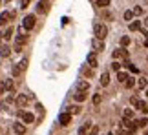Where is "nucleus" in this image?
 Returning a JSON list of instances; mask_svg holds the SVG:
<instances>
[{
    "label": "nucleus",
    "mask_w": 148,
    "mask_h": 135,
    "mask_svg": "<svg viewBox=\"0 0 148 135\" xmlns=\"http://www.w3.org/2000/svg\"><path fill=\"white\" fill-rule=\"evenodd\" d=\"M95 35H97V38L104 40L106 35H108V27L104 24H95Z\"/></svg>",
    "instance_id": "f257e3e1"
},
{
    "label": "nucleus",
    "mask_w": 148,
    "mask_h": 135,
    "mask_svg": "<svg viewBox=\"0 0 148 135\" xmlns=\"http://www.w3.org/2000/svg\"><path fill=\"white\" fill-rule=\"evenodd\" d=\"M18 117L26 122V124H31V122H35V115L29 113V111H22V110H20V111H18Z\"/></svg>",
    "instance_id": "f03ea898"
},
{
    "label": "nucleus",
    "mask_w": 148,
    "mask_h": 135,
    "mask_svg": "<svg viewBox=\"0 0 148 135\" xmlns=\"http://www.w3.org/2000/svg\"><path fill=\"white\" fill-rule=\"evenodd\" d=\"M22 27H24V29H33V27H35V16L33 15H27L26 18H24V22H22Z\"/></svg>",
    "instance_id": "7ed1b4c3"
},
{
    "label": "nucleus",
    "mask_w": 148,
    "mask_h": 135,
    "mask_svg": "<svg viewBox=\"0 0 148 135\" xmlns=\"http://www.w3.org/2000/svg\"><path fill=\"white\" fill-rule=\"evenodd\" d=\"M29 99H31V97H27V95H18V97L15 99V102H16V106H18V108H26L27 102H29Z\"/></svg>",
    "instance_id": "20e7f679"
},
{
    "label": "nucleus",
    "mask_w": 148,
    "mask_h": 135,
    "mask_svg": "<svg viewBox=\"0 0 148 135\" xmlns=\"http://www.w3.org/2000/svg\"><path fill=\"white\" fill-rule=\"evenodd\" d=\"M59 122L62 126H68L71 122V113H68V111H64V113H60L59 115Z\"/></svg>",
    "instance_id": "39448f33"
},
{
    "label": "nucleus",
    "mask_w": 148,
    "mask_h": 135,
    "mask_svg": "<svg viewBox=\"0 0 148 135\" xmlns=\"http://www.w3.org/2000/svg\"><path fill=\"white\" fill-rule=\"evenodd\" d=\"M37 11L38 13H48L49 11V2L48 0H40V2L37 4Z\"/></svg>",
    "instance_id": "423d86ee"
},
{
    "label": "nucleus",
    "mask_w": 148,
    "mask_h": 135,
    "mask_svg": "<svg viewBox=\"0 0 148 135\" xmlns=\"http://www.w3.org/2000/svg\"><path fill=\"white\" fill-rule=\"evenodd\" d=\"M86 62H88V66L90 68H97V55H95V53H90L88 55V57H86Z\"/></svg>",
    "instance_id": "0eeeda50"
},
{
    "label": "nucleus",
    "mask_w": 148,
    "mask_h": 135,
    "mask_svg": "<svg viewBox=\"0 0 148 135\" xmlns=\"http://www.w3.org/2000/svg\"><path fill=\"white\" fill-rule=\"evenodd\" d=\"M90 130H92V122H84V124L81 126V128H79V135H88L90 133Z\"/></svg>",
    "instance_id": "6e6552de"
},
{
    "label": "nucleus",
    "mask_w": 148,
    "mask_h": 135,
    "mask_svg": "<svg viewBox=\"0 0 148 135\" xmlns=\"http://www.w3.org/2000/svg\"><path fill=\"white\" fill-rule=\"evenodd\" d=\"M73 99H75L77 102H84V100L88 99V93L86 91H79V89H77V93L73 95Z\"/></svg>",
    "instance_id": "1a4fd4ad"
},
{
    "label": "nucleus",
    "mask_w": 148,
    "mask_h": 135,
    "mask_svg": "<svg viewBox=\"0 0 148 135\" xmlns=\"http://www.w3.org/2000/svg\"><path fill=\"white\" fill-rule=\"evenodd\" d=\"M13 130H15V133L24 135V133H26V126L22 124V122H15V124H13Z\"/></svg>",
    "instance_id": "9d476101"
},
{
    "label": "nucleus",
    "mask_w": 148,
    "mask_h": 135,
    "mask_svg": "<svg viewBox=\"0 0 148 135\" xmlns=\"http://www.w3.org/2000/svg\"><path fill=\"white\" fill-rule=\"evenodd\" d=\"M9 18H11L9 11H2V13H0V26H5L9 22Z\"/></svg>",
    "instance_id": "9b49d317"
},
{
    "label": "nucleus",
    "mask_w": 148,
    "mask_h": 135,
    "mask_svg": "<svg viewBox=\"0 0 148 135\" xmlns=\"http://www.w3.org/2000/svg\"><path fill=\"white\" fill-rule=\"evenodd\" d=\"M2 86H4V89H5V91H13V88H15V82H13V78H5Z\"/></svg>",
    "instance_id": "f8f14e48"
},
{
    "label": "nucleus",
    "mask_w": 148,
    "mask_h": 135,
    "mask_svg": "<svg viewBox=\"0 0 148 135\" xmlns=\"http://www.w3.org/2000/svg\"><path fill=\"white\" fill-rule=\"evenodd\" d=\"M112 57H113V59H121V57L126 59V57H128V51H126V49H115V51L112 53Z\"/></svg>",
    "instance_id": "ddd939ff"
},
{
    "label": "nucleus",
    "mask_w": 148,
    "mask_h": 135,
    "mask_svg": "<svg viewBox=\"0 0 148 135\" xmlns=\"http://www.w3.org/2000/svg\"><path fill=\"white\" fill-rule=\"evenodd\" d=\"M108 84H110V73L104 71L101 75V86H108Z\"/></svg>",
    "instance_id": "4468645a"
},
{
    "label": "nucleus",
    "mask_w": 148,
    "mask_h": 135,
    "mask_svg": "<svg viewBox=\"0 0 148 135\" xmlns=\"http://www.w3.org/2000/svg\"><path fill=\"white\" fill-rule=\"evenodd\" d=\"M77 89H79V91H88V89H90V84L86 80H81V82L77 84Z\"/></svg>",
    "instance_id": "2eb2a0df"
},
{
    "label": "nucleus",
    "mask_w": 148,
    "mask_h": 135,
    "mask_svg": "<svg viewBox=\"0 0 148 135\" xmlns=\"http://www.w3.org/2000/svg\"><path fill=\"white\" fill-rule=\"evenodd\" d=\"M93 48L97 49V51H102V49H104V42H102L101 38H95V40H93Z\"/></svg>",
    "instance_id": "dca6fc26"
},
{
    "label": "nucleus",
    "mask_w": 148,
    "mask_h": 135,
    "mask_svg": "<svg viewBox=\"0 0 148 135\" xmlns=\"http://www.w3.org/2000/svg\"><path fill=\"white\" fill-rule=\"evenodd\" d=\"M137 29H141V20L130 22V31H137Z\"/></svg>",
    "instance_id": "f3484780"
},
{
    "label": "nucleus",
    "mask_w": 148,
    "mask_h": 135,
    "mask_svg": "<svg viewBox=\"0 0 148 135\" xmlns=\"http://www.w3.org/2000/svg\"><path fill=\"white\" fill-rule=\"evenodd\" d=\"M9 53H11L9 46H2V48H0V55H2L4 59H8V57H9Z\"/></svg>",
    "instance_id": "a211bd4d"
},
{
    "label": "nucleus",
    "mask_w": 148,
    "mask_h": 135,
    "mask_svg": "<svg viewBox=\"0 0 148 135\" xmlns=\"http://www.w3.org/2000/svg\"><path fill=\"white\" fill-rule=\"evenodd\" d=\"M146 86H148L146 78H143V77H141L139 80H137V88H139V89H146Z\"/></svg>",
    "instance_id": "6ab92c4d"
},
{
    "label": "nucleus",
    "mask_w": 148,
    "mask_h": 135,
    "mask_svg": "<svg viewBox=\"0 0 148 135\" xmlns=\"http://www.w3.org/2000/svg\"><path fill=\"white\" fill-rule=\"evenodd\" d=\"M123 117H124V119H134V110L126 108V110L123 111Z\"/></svg>",
    "instance_id": "aec40b11"
},
{
    "label": "nucleus",
    "mask_w": 148,
    "mask_h": 135,
    "mask_svg": "<svg viewBox=\"0 0 148 135\" xmlns=\"http://www.w3.org/2000/svg\"><path fill=\"white\" fill-rule=\"evenodd\" d=\"M11 73H13V77H18L20 73H22V68H20L18 64H15V66H13V70H11Z\"/></svg>",
    "instance_id": "412c9836"
},
{
    "label": "nucleus",
    "mask_w": 148,
    "mask_h": 135,
    "mask_svg": "<svg viewBox=\"0 0 148 135\" xmlns=\"http://www.w3.org/2000/svg\"><path fill=\"white\" fill-rule=\"evenodd\" d=\"M124 84H126V88H134V86H135V78L128 75V78L124 80Z\"/></svg>",
    "instance_id": "4be33fe9"
},
{
    "label": "nucleus",
    "mask_w": 148,
    "mask_h": 135,
    "mask_svg": "<svg viewBox=\"0 0 148 135\" xmlns=\"http://www.w3.org/2000/svg\"><path fill=\"white\" fill-rule=\"evenodd\" d=\"M146 122H148V121H146V119H145V117H143V119H139V121H135V122H134V124H135V128H145V126H146Z\"/></svg>",
    "instance_id": "5701e85b"
},
{
    "label": "nucleus",
    "mask_w": 148,
    "mask_h": 135,
    "mask_svg": "<svg viewBox=\"0 0 148 135\" xmlns=\"http://www.w3.org/2000/svg\"><path fill=\"white\" fill-rule=\"evenodd\" d=\"M2 37L5 38V40H9V38L13 37V27H8V29L4 31V35H2Z\"/></svg>",
    "instance_id": "b1692460"
},
{
    "label": "nucleus",
    "mask_w": 148,
    "mask_h": 135,
    "mask_svg": "<svg viewBox=\"0 0 148 135\" xmlns=\"http://www.w3.org/2000/svg\"><path fill=\"white\" fill-rule=\"evenodd\" d=\"M126 78H128V75H126L124 71H117V80H119V82H124Z\"/></svg>",
    "instance_id": "393cba45"
},
{
    "label": "nucleus",
    "mask_w": 148,
    "mask_h": 135,
    "mask_svg": "<svg viewBox=\"0 0 148 135\" xmlns=\"http://www.w3.org/2000/svg\"><path fill=\"white\" fill-rule=\"evenodd\" d=\"M79 111H81L79 106H70V108H68V113H71V115H77Z\"/></svg>",
    "instance_id": "a878e982"
},
{
    "label": "nucleus",
    "mask_w": 148,
    "mask_h": 135,
    "mask_svg": "<svg viewBox=\"0 0 148 135\" xmlns=\"http://www.w3.org/2000/svg\"><path fill=\"white\" fill-rule=\"evenodd\" d=\"M123 16H124V20H128V22H130V20L134 18V11H130V9H128V11H124V15H123Z\"/></svg>",
    "instance_id": "bb28decb"
},
{
    "label": "nucleus",
    "mask_w": 148,
    "mask_h": 135,
    "mask_svg": "<svg viewBox=\"0 0 148 135\" xmlns=\"http://www.w3.org/2000/svg\"><path fill=\"white\" fill-rule=\"evenodd\" d=\"M97 5L99 7H106V5H110V0H97Z\"/></svg>",
    "instance_id": "cd10ccee"
},
{
    "label": "nucleus",
    "mask_w": 148,
    "mask_h": 135,
    "mask_svg": "<svg viewBox=\"0 0 148 135\" xmlns=\"http://www.w3.org/2000/svg\"><path fill=\"white\" fill-rule=\"evenodd\" d=\"M128 44H130V37H121V46L126 48Z\"/></svg>",
    "instance_id": "c85d7f7f"
},
{
    "label": "nucleus",
    "mask_w": 148,
    "mask_h": 135,
    "mask_svg": "<svg viewBox=\"0 0 148 135\" xmlns=\"http://www.w3.org/2000/svg\"><path fill=\"white\" fill-rule=\"evenodd\" d=\"M132 11H134V15H143V7H141V5H135Z\"/></svg>",
    "instance_id": "c756f323"
},
{
    "label": "nucleus",
    "mask_w": 148,
    "mask_h": 135,
    "mask_svg": "<svg viewBox=\"0 0 148 135\" xmlns=\"http://www.w3.org/2000/svg\"><path fill=\"white\" fill-rule=\"evenodd\" d=\"M130 102H132L134 106H137V108H139V104H141V100H139V97H132V99H130Z\"/></svg>",
    "instance_id": "7c9ffc66"
},
{
    "label": "nucleus",
    "mask_w": 148,
    "mask_h": 135,
    "mask_svg": "<svg viewBox=\"0 0 148 135\" xmlns=\"http://www.w3.org/2000/svg\"><path fill=\"white\" fill-rule=\"evenodd\" d=\"M82 73H84V75H86V77H92V75H93L90 68H82Z\"/></svg>",
    "instance_id": "2f4dec72"
},
{
    "label": "nucleus",
    "mask_w": 148,
    "mask_h": 135,
    "mask_svg": "<svg viewBox=\"0 0 148 135\" xmlns=\"http://www.w3.org/2000/svg\"><path fill=\"white\" fill-rule=\"evenodd\" d=\"M112 70L113 71H121V64H119V62H113L112 64Z\"/></svg>",
    "instance_id": "473e14b6"
},
{
    "label": "nucleus",
    "mask_w": 148,
    "mask_h": 135,
    "mask_svg": "<svg viewBox=\"0 0 148 135\" xmlns=\"http://www.w3.org/2000/svg\"><path fill=\"white\" fill-rule=\"evenodd\" d=\"M18 66L22 68V71H24L26 68H27V60H26V59H24V60H20V62H18Z\"/></svg>",
    "instance_id": "72a5a7b5"
},
{
    "label": "nucleus",
    "mask_w": 148,
    "mask_h": 135,
    "mask_svg": "<svg viewBox=\"0 0 148 135\" xmlns=\"http://www.w3.org/2000/svg\"><path fill=\"white\" fill-rule=\"evenodd\" d=\"M27 5H29V0H20V7L22 9H26Z\"/></svg>",
    "instance_id": "f704fd0d"
},
{
    "label": "nucleus",
    "mask_w": 148,
    "mask_h": 135,
    "mask_svg": "<svg viewBox=\"0 0 148 135\" xmlns=\"http://www.w3.org/2000/svg\"><path fill=\"white\" fill-rule=\"evenodd\" d=\"M99 102H101V95H95V97H93V104L97 106Z\"/></svg>",
    "instance_id": "c9c22d12"
},
{
    "label": "nucleus",
    "mask_w": 148,
    "mask_h": 135,
    "mask_svg": "<svg viewBox=\"0 0 148 135\" xmlns=\"http://www.w3.org/2000/svg\"><path fill=\"white\" fill-rule=\"evenodd\" d=\"M104 18H106V20H113V15H112V13H108V11H106V13H104Z\"/></svg>",
    "instance_id": "e433bc0d"
},
{
    "label": "nucleus",
    "mask_w": 148,
    "mask_h": 135,
    "mask_svg": "<svg viewBox=\"0 0 148 135\" xmlns=\"http://www.w3.org/2000/svg\"><path fill=\"white\" fill-rule=\"evenodd\" d=\"M128 68H130V71H132V73H137V68H135V66H132V64H128Z\"/></svg>",
    "instance_id": "4c0bfd02"
},
{
    "label": "nucleus",
    "mask_w": 148,
    "mask_h": 135,
    "mask_svg": "<svg viewBox=\"0 0 148 135\" xmlns=\"http://www.w3.org/2000/svg\"><path fill=\"white\" fill-rule=\"evenodd\" d=\"M143 26H145V27H148V16H146V18H145V22H143Z\"/></svg>",
    "instance_id": "58836bf2"
},
{
    "label": "nucleus",
    "mask_w": 148,
    "mask_h": 135,
    "mask_svg": "<svg viewBox=\"0 0 148 135\" xmlns=\"http://www.w3.org/2000/svg\"><path fill=\"white\" fill-rule=\"evenodd\" d=\"M145 46H146V48H148V38H146V40H145Z\"/></svg>",
    "instance_id": "ea45409f"
},
{
    "label": "nucleus",
    "mask_w": 148,
    "mask_h": 135,
    "mask_svg": "<svg viewBox=\"0 0 148 135\" xmlns=\"http://www.w3.org/2000/svg\"><path fill=\"white\" fill-rule=\"evenodd\" d=\"M145 93H146V97H148V86H146V89H145Z\"/></svg>",
    "instance_id": "a19ab883"
},
{
    "label": "nucleus",
    "mask_w": 148,
    "mask_h": 135,
    "mask_svg": "<svg viewBox=\"0 0 148 135\" xmlns=\"http://www.w3.org/2000/svg\"><path fill=\"white\" fill-rule=\"evenodd\" d=\"M145 135H148V130H146V133H145Z\"/></svg>",
    "instance_id": "79ce46f5"
},
{
    "label": "nucleus",
    "mask_w": 148,
    "mask_h": 135,
    "mask_svg": "<svg viewBox=\"0 0 148 135\" xmlns=\"http://www.w3.org/2000/svg\"><path fill=\"white\" fill-rule=\"evenodd\" d=\"M0 42H2V37H0Z\"/></svg>",
    "instance_id": "37998d69"
}]
</instances>
